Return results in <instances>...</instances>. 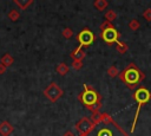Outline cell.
Segmentation results:
<instances>
[{
    "label": "cell",
    "mask_w": 151,
    "mask_h": 136,
    "mask_svg": "<svg viewBox=\"0 0 151 136\" xmlns=\"http://www.w3.org/2000/svg\"><path fill=\"white\" fill-rule=\"evenodd\" d=\"M85 136H127L126 132L113 121L94 123Z\"/></svg>",
    "instance_id": "cell-1"
},
{
    "label": "cell",
    "mask_w": 151,
    "mask_h": 136,
    "mask_svg": "<svg viewBox=\"0 0 151 136\" xmlns=\"http://www.w3.org/2000/svg\"><path fill=\"white\" fill-rule=\"evenodd\" d=\"M119 78L122 82H124L129 88H136L143 79H144V73L133 64H129L119 75Z\"/></svg>",
    "instance_id": "cell-2"
},
{
    "label": "cell",
    "mask_w": 151,
    "mask_h": 136,
    "mask_svg": "<svg viewBox=\"0 0 151 136\" xmlns=\"http://www.w3.org/2000/svg\"><path fill=\"white\" fill-rule=\"evenodd\" d=\"M133 98H134V101L137 102L138 106H137L136 115H134V118H133V123H132V127H131V132H133L134 127H136V124H137V119H138V115H139L140 108H142L143 104H145V103H147V102L150 101V98H151V92H150L146 88L140 86V88H138V89L134 91Z\"/></svg>",
    "instance_id": "cell-3"
},
{
    "label": "cell",
    "mask_w": 151,
    "mask_h": 136,
    "mask_svg": "<svg viewBox=\"0 0 151 136\" xmlns=\"http://www.w3.org/2000/svg\"><path fill=\"white\" fill-rule=\"evenodd\" d=\"M101 38L104 41H106L107 44H113V43H119L118 38H119V33L117 32V30L110 25L109 27H105L103 31H101Z\"/></svg>",
    "instance_id": "cell-4"
},
{
    "label": "cell",
    "mask_w": 151,
    "mask_h": 136,
    "mask_svg": "<svg viewBox=\"0 0 151 136\" xmlns=\"http://www.w3.org/2000/svg\"><path fill=\"white\" fill-rule=\"evenodd\" d=\"M81 101H83V103L85 105H87V106L91 108L92 105H94L96 103L99 102V96H98V93L94 90L86 88V90L81 95Z\"/></svg>",
    "instance_id": "cell-5"
},
{
    "label": "cell",
    "mask_w": 151,
    "mask_h": 136,
    "mask_svg": "<svg viewBox=\"0 0 151 136\" xmlns=\"http://www.w3.org/2000/svg\"><path fill=\"white\" fill-rule=\"evenodd\" d=\"M78 40H79V43H80V47L81 46H87V45H91L92 43H93V40H94V34L90 31V30H87V28H85V30H83L79 34H78ZM79 47V48H80Z\"/></svg>",
    "instance_id": "cell-6"
},
{
    "label": "cell",
    "mask_w": 151,
    "mask_h": 136,
    "mask_svg": "<svg viewBox=\"0 0 151 136\" xmlns=\"http://www.w3.org/2000/svg\"><path fill=\"white\" fill-rule=\"evenodd\" d=\"M61 95V91H60V89L55 85V84H51V86L46 90V96H48L51 99H55V98H58L59 96Z\"/></svg>",
    "instance_id": "cell-7"
},
{
    "label": "cell",
    "mask_w": 151,
    "mask_h": 136,
    "mask_svg": "<svg viewBox=\"0 0 151 136\" xmlns=\"http://www.w3.org/2000/svg\"><path fill=\"white\" fill-rule=\"evenodd\" d=\"M93 127V123L90 121V119H87V118H83L80 122H79V124H78V129L81 131V134H87L90 130H91V128Z\"/></svg>",
    "instance_id": "cell-8"
},
{
    "label": "cell",
    "mask_w": 151,
    "mask_h": 136,
    "mask_svg": "<svg viewBox=\"0 0 151 136\" xmlns=\"http://www.w3.org/2000/svg\"><path fill=\"white\" fill-rule=\"evenodd\" d=\"M11 130H12V128H11V125L7 124V122H4V123L0 125V132H1L2 135H7V134H9Z\"/></svg>",
    "instance_id": "cell-9"
},
{
    "label": "cell",
    "mask_w": 151,
    "mask_h": 136,
    "mask_svg": "<svg viewBox=\"0 0 151 136\" xmlns=\"http://www.w3.org/2000/svg\"><path fill=\"white\" fill-rule=\"evenodd\" d=\"M139 26H140V24H139V21H138L137 19H132V20L129 22V27H130L132 31L138 30V28H139Z\"/></svg>",
    "instance_id": "cell-10"
},
{
    "label": "cell",
    "mask_w": 151,
    "mask_h": 136,
    "mask_svg": "<svg viewBox=\"0 0 151 136\" xmlns=\"http://www.w3.org/2000/svg\"><path fill=\"white\" fill-rule=\"evenodd\" d=\"M94 6H96L99 11H103V9L107 6V2H106L105 0H98V1H96V2H94Z\"/></svg>",
    "instance_id": "cell-11"
},
{
    "label": "cell",
    "mask_w": 151,
    "mask_h": 136,
    "mask_svg": "<svg viewBox=\"0 0 151 136\" xmlns=\"http://www.w3.org/2000/svg\"><path fill=\"white\" fill-rule=\"evenodd\" d=\"M117 51L118 52H120V53H124V52H126L127 51V45L126 44H124V43H118V45H117Z\"/></svg>",
    "instance_id": "cell-12"
},
{
    "label": "cell",
    "mask_w": 151,
    "mask_h": 136,
    "mask_svg": "<svg viewBox=\"0 0 151 136\" xmlns=\"http://www.w3.org/2000/svg\"><path fill=\"white\" fill-rule=\"evenodd\" d=\"M106 19H107V21L110 22V21H112V20H114L116 19V13L113 12V11H109L107 13H106Z\"/></svg>",
    "instance_id": "cell-13"
},
{
    "label": "cell",
    "mask_w": 151,
    "mask_h": 136,
    "mask_svg": "<svg viewBox=\"0 0 151 136\" xmlns=\"http://www.w3.org/2000/svg\"><path fill=\"white\" fill-rule=\"evenodd\" d=\"M143 17H144L147 21H151V8H146V9L143 12Z\"/></svg>",
    "instance_id": "cell-14"
},
{
    "label": "cell",
    "mask_w": 151,
    "mask_h": 136,
    "mask_svg": "<svg viewBox=\"0 0 151 136\" xmlns=\"http://www.w3.org/2000/svg\"><path fill=\"white\" fill-rule=\"evenodd\" d=\"M109 75L111 76V77H114V76H117L118 75V70H117V67L116 66H111L110 69H109Z\"/></svg>",
    "instance_id": "cell-15"
},
{
    "label": "cell",
    "mask_w": 151,
    "mask_h": 136,
    "mask_svg": "<svg viewBox=\"0 0 151 136\" xmlns=\"http://www.w3.org/2000/svg\"><path fill=\"white\" fill-rule=\"evenodd\" d=\"M65 136H72V134H71V132H68V134H66Z\"/></svg>",
    "instance_id": "cell-16"
}]
</instances>
